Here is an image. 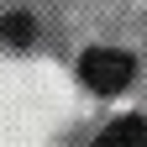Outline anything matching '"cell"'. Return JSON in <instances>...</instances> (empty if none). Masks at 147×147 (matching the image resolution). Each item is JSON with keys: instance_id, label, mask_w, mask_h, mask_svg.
Masks as SVG:
<instances>
[{"instance_id": "cell-1", "label": "cell", "mask_w": 147, "mask_h": 147, "mask_svg": "<svg viewBox=\"0 0 147 147\" xmlns=\"http://www.w3.org/2000/svg\"><path fill=\"white\" fill-rule=\"evenodd\" d=\"M131 53H121V47H89L84 58H79V79L95 89V95H121L126 84H131Z\"/></svg>"}, {"instance_id": "cell-2", "label": "cell", "mask_w": 147, "mask_h": 147, "mask_svg": "<svg viewBox=\"0 0 147 147\" xmlns=\"http://www.w3.org/2000/svg\"><path fill=\"white\" fill-rule=\"evenodd\" d=\"M95 147H147V116H116L95 137Z\"/></svg>"}, {"instance_id": "cell-3", "label": "cell", "mask_w": 147, "mask_h": 147, "mask_svg": "<svg viewBox=\"0 0 147 147\" xmlns=\"http://www.w3.org/2000/svg\"><path fill=\"white\" fill-rule=\"evenodd\" d=\"M32 16H0V42H5V47H26L32 42Z\"/></svg>"}]
</instances>
